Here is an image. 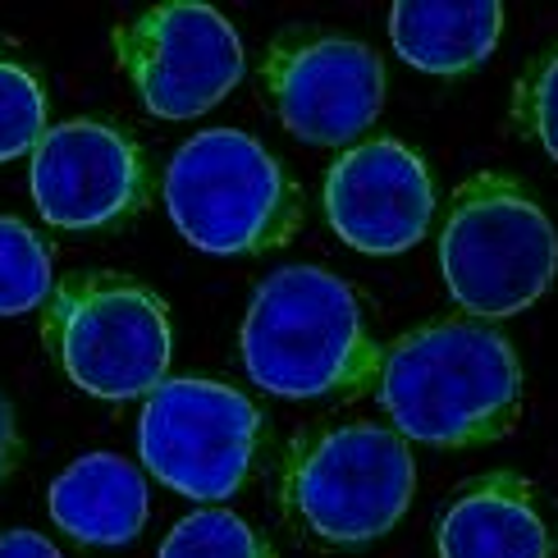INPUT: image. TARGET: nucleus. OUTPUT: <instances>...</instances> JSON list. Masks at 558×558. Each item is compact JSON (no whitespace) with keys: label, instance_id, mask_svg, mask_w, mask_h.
<instances>
[{"label":"nucleus","instance_id":"f257e3e1","mask_svg":"<svg viewBox=\"0 0 558 558\" xmlns=\"http://www.w3.org/2000/svg\"><path fill=\"white\" fill-rule=\"evenodd\" d=\"M376 389L403 439L472 449L495 445L518 426L522 362L499 325L439 316L389 343Z\"/></svg>","mask_w":558,"mask_h":558},{"label":"nucleus","instance_id":"f03ea898","mask_svg":"<svg viewBox=\"0 0 558 558\" xmlns=\"http://www.w3.org/2000/svg\"><path fill=\"white\" fill-rule=\"evenodd\" d=\"M239 353L252 385L293 403L362 399L380 385L385 362L353 284L320 266H284L262 279Z\"/></svg>","mask_w":558,"mask_h":558},{"label":"nucleus","instance_id":"7ed1b4c3","mask_svg":"<svg viewBox=\"0 0 558 558\" xmlns=\"http://www.w3.org/2000/svg\"><path fill=\"white\" fill-rule=\"evenodd\" d=\"M416 490V462L399 430L343 422L302 430L279 468V504L320 549H362L389 536Z\"/></svg>","mask_w":558,"mask_h":558},{"label":"nucleus","instance_id":"20e7f679","mask_svg":"<svg viewBox=\"0 0 558 558\" xmlns=\"http://www.w3.org/2000/svg\"><path fill=\"white\" fill-rule=\"evenodd\" d=\"M166 211L197 252L252 257L284 247L298 234L302 193L257 137L239 129H206L170 160Z\"/></svg>","mask_w":558,"mask_h":558},{"label":"nucleus","instance_id":"39448f33","mask_svg":"<svg viewBox=\"0 0 558 558\" xmlns=\"http://www.w3.org/2000/svg\"><path fill=\"white\" fill-rule=\"evenodd\" d=\"M41 339L64 376L106 403L151 399V389L166 385L174 353L166 302L110 270L60 279L46 298Z\"/></svg>","mask_w":558,"mask_h":558},{"label":"nucleus","instance_id":"423d86ee","mask_svg":"<svg viewBox=\"0 0 558 558\" xmlns=\"http://www.w3.org/2000/svg\"><path fill=\"white\" fill-rule=\"evenodd\" d=\"M439 270L468 316L504 320L554 284L558 234L518 179L481 170L453 193L439 234Z\"/></svg>","mask_w":558,"mask_h":558},{"label":"nucleus","instance_id":"0eeeda50","mask_svg":"<svg viewBox=\"0 0 558 558\" xmlns=\"http://www.w3.org/2000/svg\"><path fill=\"white\" fill-rule=\"evenodd\" d=\"M262 445V412L220 380H166L151 389L137 426L143 468L170 490L216 504L243 490Z\"/></svg>","mask_w":558,"mask_h":558},{"label":"nucleus","instance_id":"6e6552de","mask_svg":"<svg viewBox=\"0 0 558 558\" xmlns=\"http://www.w3.org/2000/svg\"><path fill=\"white\" fill-rule=\"evenodd\" d=\"M114 56L160 120H193L243 83V37L220 10L174 0L114 28Z\"/></svg>","mask_w":558,"mask_h":558},{"label":"nucleus","instance_id":"1a4fd4ad","mask_svg":"<svg viewBox=\"0 0 558 558\" xmlns=\"http://www.w3.org/2000/svg\"><path fill=\"white\" fill-rule=\"evenodd\" d=\"M262 87L298 143L343 147L385 106V64L366 41L320 28H284L262 60Z\"/></svg>","mask_w":558,"mask_h":558},{"label":"nucleus","instance_id":"9d476101","mask_svg":"<svg viewBox=\"0 0 558 558\" xmlns=\"http://www.w3.org/2000/svg\"><path fill=\"white\" fill-rule=\"evenodd\" d=\"M33 202L60 229H106L143 211L151 179L129 133L101 120H69L46 129L33 151Z\"/></svg>","mask_w":558,"mask_h":558},{"label":"nucleus","instance_id":"9b49d317","mask_svg":"<svg viewBox=\"0 0 558 558\" xmlns=\"http://www.w3.org/2000/svg\"><path fill=\"white\" fill-rule=\"evenodd\" d=\"M325 216L353 252L399 257L426 239L435 216L426 160L399 137H371L348 147L325 174Z\"/></svg>","mask_w":558,"mask_h":558},{"label":"nucleus","instance_id":"f8f14e48","mask_svg":"<svg viewBox=\"0 0 558 558\" xmlns=\"http://www.w3.org/2000/svg\"><path fill=\"white\" fill-rule=\"evenodd\" d=\"M439 558H549L541 499L522 472H490L462 490L435 531Z\"/></svg>","mask_w":558,"mask_h":558},{"label":"nucleus","instance_id":"ddd939ff","mask_svg":"<svg viewBox=\"0 0 558 558\" xmlns=\"http://www.w3.org/2000/svg\"><path fill=\"white\" fill-rule=\"evenodd\" d=\"M147 481L120 453H87L56 476L51 518L69 541L92 549L133 545L147 526Z\"/></svg>","mask_w":558,"mask_h":558},{"label":"nucleus","instance_id":"4468645a","mask_svg":"<svg viewBox=\"0 0 558 558\" xmlns=\"http://www.w3.org/2000/svg\"><path fill=\"white\" fill-rule=\"evenodd\" d=\"M504 33V10L481 5H435V0H399L389 10V41L399 60L422 74H472L490 60Z\"/></svg>","mask_w":558,"mask_h":558},{"label":"nucleus","instance_id":"2eb2a0df","mask_svg":"<svg viewBox=\"0 0 558 558\" xmlns=\"http://www.w3.org/2000/svg\"><path fill=\"white\" fill-rule=\"evenodd\" d=\"M51 247L23 220L0 216V316H19L51 298Z\"/></svg>","mask_w":558,"mask_h":558},{"label":"nucleus","instance_id":"dca6fc26","mask_svg":"<svg viewBox=\"0 0 558 558\" xmlns=\"http://www.w3.org/2000/svg\"><path fill=\"white\" fill-rule=\"evenodd\" d=\"M160 558H279V554L239 513H229V508H202V513L183 518L170 531L166 545H160Z\"/></svg>","mask_w":558,"mask_h":558},{"label":"nucleus","instance_id":"f3484780","mask_svg":"<svg viewBox=\"0 0 558 558\" xmlns=\"http://www.w3.org/2000/svg\"><path fill=\"white\" fill-rule=\"evenodd\" d=\"M46 137V92L23 60L0 51V160L37 151Z\"/></svg>","mask_w":558,"mask_h":558},{"label":"nucleus","instance_id":"a211bd4d","mask_svg":"<svg viewBox=\"0 0 558 558\" xmlns=\"http://www.w3.org/2000/svg\"><path fill=\"white\" fill-rule=\"evenodd\" d=\"M513 114L518 129L558 160V51H549L545 60H536L526 69V78L518 83L513 97Z\"/></svg>","mask_w":558,"mask_h":558},{"label":"nucleus","instance_id":"6ab92c4d","mask_svg":"<svg viewBox=\"0 0 558 558\" xmlns=\"http://www.w3.org/2000/svg\"><path fill=\"white\" fill-rule=\"evenodd\" d=\"M23 458V435H19V422H14V408L10 399L0 393V481H5Z\"/></svg>","mask_w":558,"mask_h":558},{"label":"nucleus","instance_id":"aec40b11","mask_svg":"<svg viewBox=\"0 0 558 558\" xmlns=\"http://www.w3.org/2000/svg\"><path fill=\"white\" fill-rule=\"evenodd\" d=\"M0 558H60V549L37 531H0Z\"/></svg>","mask_w":558,"mask_h":558}]
</instances>
